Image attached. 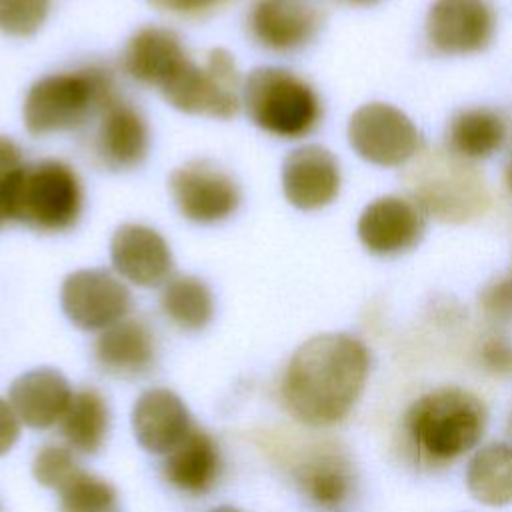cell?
<instances>
[{
  "label": "cell",
  "instance_id": "6da1fadb",
  "mask_svg": "<svg viewBox=\"0 0 512 512\" xmlns=\"http://www.w3.org/2000/svg\"><path fill=\"white\" fill-rule=\"evenodd\" d=\"M368 374L370 350L362 340L344 332L318 334L296 348L284 370V406L306 426H332L356 406Z\"/></svg>",
  "mask_w": 512,
  "mask_h": 512
},
{
  "label": "cell",
  "instance_id": "7a4b0ae2",
  "mask_svg": "<svg viewBox=\"0 0 512 512\" xmlns=\"http://www.w3.org/2000/svg\"><path fill=\"white\" fill-rule=\"evenodd\" d=\"M116 94L114 72L104 64L52 72L28 88L22 122L32 136L74 132L90 124Z\"/></svg>",
  "mask_w": 512,
  "mask_h": 512
},
{
  "label": "cell",
  "instance_id": "3957f363",
  "mask_svg": "<svg viewBox=\"0 0 512 512\" xmlns=\"http://www.w3.org/2000/svg\"><path fill=\"white\" fill-rule=\"evenodd\" d=\"M488 410L484 402L460 386H440L416 398L404 414V430L430 464H450L470 452L484 436Z\"/></svg>",
  "mask_w": 512,
  "mask_h": 512
},
{
  "label": "cell",
  "instance_id": "277c9868",
  "mask_svg": "<svg viewBox=\"0 0 512 512\" xmlns=\"http://www.w3.org/2000/svg\"><path fill=\"white\" fill-rule=\"evenodd\" d=\"M242 108L250 122L276 138H302L322 118V102L314 86L280 66H256L242 84Z\"/></svg>",
  "mask_w": 512,
  "mask_h": 512
},
{
  "label": "cell",
  "instance_id": "5b68a950",
  "mask_svg": "<svg viewBox=\"0 0 512 512\" xmlns=\"http://www.w3.org/2000/svg\"><path fill=\"white\" fill-rule=\"evenodd\" d=\"M84 210V188L78 172L58 158L26 164L16 188L12 220L42 234L74 228Z\"/></svg>",
  "mask_w": 512,
  "mask_h": 512
},
{
  "label": "cell",
  "instance_id": "8992f818",
  "mask_svg": "<svg viewBox=\"0 0 512 512\" xmlns=\"http://www.w3.org/2000/svg\"><path fill=\"white\" fill-rule=\"evenodd\" d=\"M242 84L234 54L226 48H212L202 62L192 58L162 98L184 114L226 120L242 108Z\"/></svg>",
  "mask_w": 512,
  "mask_h": 512
},
{
  "label": "cell",
  "instance_id": "52a82bcc",
  "mask_svg": "<svg viewBox=\"0 0 512 512\" xmlns=\"http://www.w3.org/2000/svg\"><path fill=\"white\" fill-rule=\"evenodd\" d=\"M412 200L444 222H464L482 212L488 196L478 172L456 154H438L414 168Z\"/></svg>",
  "mask_w": 512,
  "mask_h": 512
},
{
  "label": "cell",
  "instance_id": "ba28073f",
  "mask_svg": "<svg viewBox=\"0 0 512 512\" xmlns=\"http://www.w3.org/2000/svg\"><path fill=\"white\" fill-rule=\"evenodd\" d=\"M348 142L354 152L376 166H402L424 148L420 128L396 106L368 102L348 120Z\"/></svg>",
  "mask_w": 512,
  "mask_h": 512
},
{
  "label": "cell",
  "instance_id": "9c48e42d",
  "mask_svg": "<svg viewBox=\"0 0 512 512\" xmlns=\"http://www.w3.org/2000/svg\"><path fill=\"white\" fill-rule=\"evenodd\" d=\"M170 196L182 218L194 224H218L240 206V186L230 172L212 160L196 158L168 176Z\"/></svg>",
  "mask_w": 512,
  "mask_h": 512
},
{
  "label": "cell",
  "instance_id": "30bf717a",
  "mask_svg": "<svg viewBox=\"0 0 512 512\" xmlns=\"http://www.w3.org/2000/svg\"><path fill=\"white\" fill-rule=\"evenodd\" d=\"M60 304L74 326L102 332L126 318L132 296L126 282L116 272L106 268H82L64 278Z\"/></svg>",
  "mask_w": 512,
  "mask_h": 512
},
{
  "label": "cell",
  "instance_id": "8fae6325",
  "mask_svg": "<svg viewBox=\"0 0 512 512\" xmlns=\"http://www.w3.org/2000/svg\"><path fill=\"white\" fill-rule=\"evenodd\" d=\"M150 150V128L136 104L116 94L94 118L90 152L108 170H130Z\"/></svg>",
  "mask_w": 512,
  "mask_h": 512
},
{
  "label": "cell",
  "instance_id": "7c38bea8",
  "mask_svg": "<svg viewBox=\"0 0 512 512\" xmlns=\"http://www.w3.org/2000/svg\"><path fill=\"white\" fill-rule=\"evenodd\" d=\"M494 30L496 16L488 0H434L426 14V38L446 56L482 52Z\"/></svg>",
  "mask_w": 512,
  "mask_h": 512
},
{
  "label": "cell",
  "instance_id": "4fadbf2b",
  "mask_svg": "<svg viewBox=\"0 0 512 512\" xmlns=\"http://www.w3.org/2000/svg\"><path fill=\"white\" fill-rule=\"evenodd\" d=\"M356 232L370 254L398 256L420 244L426 232V214L412 198L380 196L362 210Z\"/></svg>",
  "mask_w": 512,
  "mask_h": 512
},
{
  "label": "cell",
  "instance_id": "5bb4252c",
  "mask_svg": "<svg viewBox=\"0 0 512 512\" xmlns=\"http://www.w3.org/2000/svg\"><path fill=\"white\" fill-rule=\"evenodd\" d=\"M110 262L114 272L140 288L162 286L174 268L166 238L152 226L126 222L110 238Z\"/></svg>",
  "mask_w": 512,
  "mask_h": 512
},
{
  "label": "cell",
  "instance_id": "9a60e30c",
  "mask_svg": "<svg viewBox=\"0 0 512 512\" xmlns=\"http://www.w3.org/2000/svg\"><path fill=\"white\" fill-rule=\"evenodd\" d=\"M192 60L182 38L166 26H142L122 50V70L138 84L160 94Z\"/></svg>",
  "mask_w": 512,
  "mask_h": 512
},
{
  "label": "cell",
  "instance_id": "2e32d148",
  "mask_svg": "<svg viewBox=\"0 0 512 512\" xmlns=\"http://www.w3.org/2000/svg\"><path fill=\"white\" fill-rule=\"evenodd\" d=\"M340 164L320 144H304L288 152L282 162V192L298 210H318L340 192Z\"/></svg>",
  "mask_w": 512,
  "mask_h": 512
},
{
  "label": "cell",
  "instance_id": "e0dca14e",
  "mask_svg": "<svg viewBox=\"0 0 512 512\" xmlns=\"http://www.w3.org/2000/svg\"><path fill=\"white\" fill-rule=\"evenodd\" d=\"M246 24L254 44L288 54L314 40L320 28V12L306 0H256Z\"/></svg>",
  "mask_w": 512,
  "mask_h": 512
},
{
  "label": "cell",
  "instance_id": "ac0fdd59",
  "mask_svg": "<svg viewBox=\"0 0 512 512\" xmlns=\"http://www.w3.org/2000/svg\"><path fill=\"white\" fill-rule=\"evenodd\" d=\"M190 428L188 408L172 390H146L132 408L134 436L152 454H168Z\"/></svg>",
  "mask_w": 512,
  "mask_h": 512
},
{
  "label": "cell",
  "instance_id": "d6986e66",
  "mask_svg": "<svg viewBox=\"0 0 512 512\" xmlns=\"http://www.w3.org/2000/svg\"><path fill=\"white\" fill-rule=\"evenodd\" d=\"M94 358L106 374L116 378H138L154 364V334L142 320L122 318L98 334L94 342Z\"/></svg>",
  "mask_w": 512,
  "mask_h": 512
},
{
  "label": "cell",
  "instance_id": "ffe728a7",
  "mask_svg": "<svg viewBox=\"0 0 512 512\" xmlns=\"http://www.w3.org/2000/svg\"><path fill=\"white\" fill-rule=\"evenodd\" d=\"M72 390L64 374L54 368H34L18 376L8 392V402L18 420L30 428H50L60 422Z\"/></svg>",
  "mask_w": 512,
  "mask_h": 512
},
{
  "label": "cell",
  "instance_id": "44dd1931",
  "mask_svg": "<svg viewBox=\"0 0 512 512\" xmlns=\"http://www.w3.org/2000/svg\"><path fill=\"white\" fill-rule=\"evenodd\" d=\"M164 456L162 474L180 492L198 496L214 486L220 472V452L206 430L192 426Z\"/></svg>",
  "mask_w": 512,
  "mask_h": 512
},
{
  "label": "cell",
  "instance_id": "7402d4cb",
  "mask_svg": "<svg viewBox=\"0 0 512 512\" xmlns=\"http://www.w3.org/2000/svg\"><path fill=\"white\" fill-rule=\"evenodd\" d=\"M302 494L322 508L340 506L352 492L354 472L350 460L336 450H322L296 468Z\"/></svg>",
  "mask_w": 512,
  "mask_h": 512
},
{
  "label": "cell",
  "instance_id": "603a6c76",
  "mask_svg": "<svg viewBox=\"0 0 512 512\" xmlns=\"http://www.w3.org/2000/svg\"><path fill=\"white\" fill-rule=\"evenodd\" d=\"M506 120L492 108H464L448 124L450 152L462 160L492 156L506 140Z\"/></svg>",
  "mask_w": 512,
  "mask_h": 512
},
{
  "label": "cell",
  "instance_id": "cb8c5ba5",
  "mask_svg": "<svg viewBox=\"0 0 512 512\" xmlns=\"http://www.w3.org/2000/svg\"><path fill=\"white\" fill-rule=\"evenodd\" d=\"M466 486L480 504H512V444L492 442L480 448L468 462Z\"/></svg>",
  "mask_w": 512,
  "mask_h": 512
},
{
  "label": "cell",
  "instance_id": "d4e9b609",
  "mask_svg": "<svg viewBox=\"0 0 512 512\" xmlns=\"http://www.w3.org/2000/svg\"><path fill=\"white\" fill-rule=\"evenodd\" d=\"M160 288V308L174 326L196 332L210 324L214 316V296L202 278L172 274Z\"/></svg>",
  "mask_w": 512,
  "mask_h": 512
},
{
  "label": "cell",
  "instance_id": "484cf974",
  "mask_svg": "<svg viewBox=\"0 0 512 512\" xmlns=\"http://www.w3.org/2000/svg\"><path fill=\"white\" fill-rule=\"evenodd\" d=\"M110 424L106 400L92 388H84L72 394L62 418L60 432L68 448L94 454L106 440Z\"/></svg>",
  "mask_w": 512,
  "mask_h": 512
},
{
  "label": "cell",
  "instance_id": "4316f807",
  "mask_svg": "<svg viewBox=\"0 0 512 512\" xmlns=\"http://www.w3.org/2000/svg\"><path fill=\"white\" fill-rule=\"evenodd\" d=\"M58 494L60 512H120L114 486L82 468L58 490Z\"/></svg>",
  "mask_w": 512,
  "mask_h": 512
},
{
  "label": "cell",
  "instance_id": "83f0119b",
  "mask_svg": "<svg viewBox=\"0 0 512 512\" xmlns=\"http://www.w3.org/2000/svg\"><path fill=\"white\" fill-rule=\"evenodd\" d=\"M48 12L50 0H0V32L14 38L34 36Z\"/></svg>",
  "mask_w": 512,
  "mask_h": 512
},
{
  "label": "cell",
  "instance_id": "f1b7e54d",
  "mask_svg": "<svg viewBox=\"0 0 512 512\" xmlns=\"http://www.w3.org/2000/svg\"><path fill=\"white\" fill-rule=\"evenodd\" d=\"M80 470L74 454L64 446L48 444L38 450L32 462L34 478L46 486L60 490Z\"/></svg>",
  "mask_w": 512,
  "mask_h": 512
},
{
  "label": "cell",
  "instance_id": "f546056e",
  "mask_svg": "<svg viewBox=\"0 0 512 512\" xmlns=\"http://www.w3.org/2000/svg\"><path fill=\"white\" fill-rule=\"evenodd\" d=\"M24 166L26 162L20 146L10 138L0 136V226L12 220L14 196Z\"/></svg>",
  "mask_w": 512,
  "mask_h": 512
},
{
  "label": "cell",
  "instance_id": "4dcf8cb0",
  "mask_svg": "<svg viewBox=\"0 0 512 512\" xmlns=\"http://www.w3.org/2000/svg\"><path fill=\"white\" fill-rule=\"evenodd\" d=\"M486 316L494 320H512V276L492 282L480 296Z\"/></svg>",
  "mask_w": 512,
  "mask_h": 512
},
{
  "label": "cell",
  "instance_id": "1f68e13d",
  "mask_svg": "<svg viewBox=\"0 0 512 512\" xmlns=\"http://www.w3.org/2000/svg\"><path fill=\"white\" fill-rule=\"evenodd\" d=\"M146 2L160 12L186 16V18H198V16L212 14L214 10H220L222 6L230 4L232 0H146Z\"/></svg>",
  "mask_w": 512,
  "mask_h": 512
},
{
  "label": "cell",
  "instance_id": "d6a6232c",
  "mask_svg": "<svg viewBox=\"0 0 512 512\" xmlns=\"http://www.w3.org/2000/svg\"><path fill=\"white\" fill-rule=\"evenodd\" d=\"M482 364L494 374H512V344L500 336L482 342Z\"/></svg>",
  "mask_w": 512,
  "mask_h": 512
},
{
  "label": "cell",
  "instance_id": "836d02e7",
  "mask_svg": "<svg viewBox=\"0 0 512 512\" xmlns=\"http://www.w3.org/2000/svg\"><path fill=\"white\" fill-rule=\"evenodd\" d=\"M20 434V420L10 402L0 398V456L6 454Z\"/></svg>",
  "mask_w": 512,
  "mask_h": 512
},
{
  "label": "cell",
  "instance_id": "e575fe53",
  "mask_svg": "<svg viewBox=\"0 0 512 512\" xmlns=\"http://www.w3.org/2000/svg\"><path fill=\"white\" fill-rule=\"evenodd\" d=\"M504 178H506V186H508V190L512 192V156L508 158V164H506V172H504Z\"/></svg>",
  "mask_w": 512,
  "mask_h": 512
},
{
  "label": "cell",
  "instance_id": "d590c367",
  "mask_svg": "<svg viewBox=\"0 0 512 512\" xmlns=\"http://www.w3.org/2000/svg\"><path fill=\"white\" fill-rule=\"evenodd\" d=\"M212 512H240V510L234 508V506H218V508H214Z\"/></svg>",
  "mask_w": 512,
  "mask_h": 512
},
{
  "label": "cell",
  "instance_id": "8d00e7d4",
  "mask_svg": "<svg viewBox=\"0 0 512 512\" xmlns=\"http://www.w3.org/2000/svg\"><path fill=\"white\" fill-rule=\"evenodd\" d=\"M350 2H354V4H374L378 0H350Z\"/></svg>",
  "mask_w": 512,
  "mask_h": 512
},
{
  "label": "cell",
  "instance_id": "74e56055",
  "mask_svg": "<svg viewBox=\"0 0 512 512\" xmlns=\"http://www.w3.org/2000/svg\"><path fill=\"white\" fill-rule=\"evenodd\" d=\"M510 432H512V416H510Z\"/></svg>",
  "mask_w": 512,
  "mask_h": 512
}]
</instances>
